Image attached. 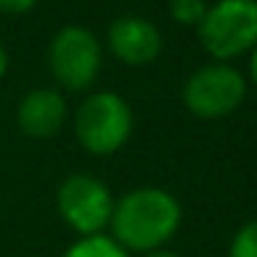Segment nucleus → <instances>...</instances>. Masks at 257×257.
Listing matches in <instances>:
<instances>
[{"label": "nucleus", "mask_w": 257, "mask_h": 257, "mask_svg": "<svg viewBox=\"0 0 257 257\" xmlns=\"http://www.w3.org/2000/svg\"><path fill=\"white\" fill-rule=\"evenodd\" d=\"M183 224V205L177 196L155 185H141L113 202L108 235L124 251L150 254L177 235Z\"/></svg>", "instance_id": "obj_1"}, {"label": "nucleus", "mask_w": 257, "mask_h": 257, "mask_svg": "<svg viewBox=\"0 0 257 257\" xmlns=\"http://www.w3.org/2000/svg\"><path fill=\"white\" fill-rule=\"evenodd\" d=\"M133 136V108L111 89L89 91L75 111V139L89 155L119 152Z\"/></svg>", "instance_id": "obj_2"}, {"label": "nucleus", "mask_w": 257, "mask_h": 257, "mask_svg": "<svg viewBox=\"0 0 257 257\" xmlns=\"http://www.w3.org/2000/svg\"><path fill=\"white\" fill-rule=\"evenodd\" d=\"M199 45L213 61L229 64L257 47V0H216L207 3L196 25Z\"/></svg>", "instance_id": "obj_3"}, {"label": "nucleus", "mask_w": 257, "mask_h": 257, "mask_svg": "<svg viewBox=\"0 0 257 257\" xmlns=\"http://www.w3.org/2000/svg\"><path fill=\"white\" fill-rule=\"evenodd\" d=\"M47 67L61 89L89 91L102 69V42L86 25H61L47 45Z\"/></svg>", "instance_id": "obj_4"}, {"label": "nucleus", "mask_w": 257, "mask_h": 257, "mask_svg": "<svg viewBox=\"0 0 257 257\" xmlns=\"http://www.w3.org/2000/svg\"><path fill=\"white\" fill-rule=\"evenodd\" d=\"M249 80L232 64L213 61L194 69L183 83V105L191 116L213 122L235 113L246 100Z\"/></svg>", "instance_id": "obj_5"}, {"label": "nucleus", "mask_w": 257, "mask_h": 257, "mask_svg": "<svg viewBox=\"0 0 257 257\" xmlns=\"http://www.w3.org/2000/svg\"><path fill=\"white\" fill-rule=\"evenodd\" d=\"M113 202L116 199H113L105 180L86 172H75L64 177L56 191L58 216L64 218V224L72 232H78V238L108 232Z\"/></svg>", "instance_id": "obj_6"}, {"label": "nucleus", "mask_w": 257, "mask_h": 257, "mask_svg": "<svg viewBox=\"0 0 257 257\" xmlns=\"http://www.w3.org/2000/svg\"><path fill=\"white\" fill-rule=\"evenodd\" d=\"M105 45L113 58L127 67L152 64L163 53V34L152 20L139 14H122L105 31Z\"/></svg>", "instance_id": "obj_7"}, {"label": "nucleus", "mask_w": 257, "mask_h": 257, "mask_svg": "<svg viewBox=\"0 0 257 257\" xmlns=\"http://www.w3.org/2000/svg\"><path fill=\"white\" fill-rule=\"evenodd\" d=\"M69 119V105L61 89L39 86L23 94L17 105V124L28 139H53Z\"/></svg>", "instance_id": "obj_8"}, {"label": "nucleus", "mask_w": 257, "mask_h": 257, "mask_svg": "<svg viewBox=\"0 0 257 257\" xmlns=\"http://www.w3.org/2000/svg\"><path fill=\"white\" fill-rule=\"evenodd\" d=\"M61 257H133V254L124 251L108 232H102V235H89V238L72 240Z\"/></svg>", "instance_id": "obj_9"}, {"label": "nucleus", "mask_w": 257, "mask_h": 257, "mask_svg": "<svg viewBox=\"0 0 257 257\" xmlns=\"http://www.w3.org/2000/svg\"><path fill=\"white\" fill-rule=\"evenodd\" d=\"M207 12V0H169V17L177 25L196 28Z\"/></svg>", "instance_id": "obj_10"}, {"label": "nucleus", "mask_w": 257, "mask_h": 257, "mask_svg": "<svg viewBox=\"0 0 257 257\" xmlns=\"http://www.w3.org/2000/svg\"><path fill=\"white\" fill-rule=\"evenodd\" d=\"M227 257H257V218L246 221L229 240Z\"/></svg>", "instance_id": "obj_11"}, {"label": "nucleus", "mask_w": 257, "mask_h": 257, "mask_svg": "<svg viewBox=\"0 0 257 257\" xmlns=\"http://www.w3.org/2000/svg\"><path fill=\"white\" fill-rule=\"evenodd\" d=\"M39 0H0V14H28L36 9Z\"/></svg>", "instance_id": "obj_12"}, {"label": "nucleus", "mask_w": 257, "mask_h": 257, "mask_svg": "<svg viewBox=\"0 0 257 257\" xmlns=\"http://www.w3.org/2000/svg\"><path fill=\"white\" fill-rule=\"evenodd\" d=\"M6 72H9V50L3 45V39H0V80L6 78Z\"/></svg>", "instance_id": "obj_13"}, {"label": "nucleus", "mask_w": 257, "mask_h": 257, "mask_svg": "<svg viewBox=\"0 0 257 257\" xmlns=\"http://www.w3.org/2000/svg\"><path fill=\"white\" fill-rule=\"evenodd\" d=\"M249 80L254 83V89H257V47L249 53Z\"/></svg>", "instance_id": "obj_14"}, {"label": "nucleus", "mask_w": 257, "mask_h": 257, "mask_svg": "<svg viewBox=\"0 0 257 257\" xmlns=\"http://www.w3.org/2000/svg\"><path fill=\"white\" fill-rule=\"evenodd\" d=\"M141 257H180V254H174L169 249H158V251H150V254H141Z\"/></svg>", "instance_id": "obj_15"}]
</instances>
